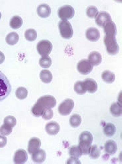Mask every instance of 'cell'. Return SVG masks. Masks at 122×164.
I'll return each mask as SVG.
<instances>
[{"instance_id":"18","label":"cell","mask_w":122,"mask_h":164,"mask_svg":"<svg viewBox=\"0 0 122 164\" xmlns=\"http://www.w3.org/2000/svg\"><path fill=\"white\" fill-rule=\"evenodd\" d=\"M88 60L93 65L97 66L100 64L102 61L100 54L96 51L91 52L88 56Z\"/></svg>"},{"instance_id":"37","label":"cell","mask_w":122,"mask_h":164,"mask_svg":"<svg viewBox=\"0 0 122 164\" xmlns=\"http://www.w3.org/2000/svg\"><path fill=\"white\" fill-rule=\"evenodd\" d=\"M7 141L6 137L4 135L0 134V148L5 147Z\"/></svg>"},{"instance_id":"6","label":"cell","mask_w":122,"mask_h":164,"mask_svg":"<svg viewBox=\"0 0 122 164\" xmlns=\"http://www.w3.org/2000/svg\"><path fill=\"white\" fill-rule=\"evenodd\" d=\"M52 48V45L48 40H43L37 44V49L38 53L42 57L48 56Z\"/></svg>"},{"instance_id":"14","label":"cell","mask_w":122,"mask_h":164,"mask_svg":"<svg viewBox=\"0 0 122 164\" xmlns=\"http://www.w3.org/2000/svg\"><path fill=\"white\" fill-rule=\"evenodd\" d=\"M60 127L58 123L55 121H51L47 123L45 129L47 133L50 135H55L59 131Z\"/></svg>"},{"instance_id":"15","label":"cell","mask_w":122,"mask_h":164,"mask_svg":"<svg viewBox=\"0 0 122 164\" xmlns=\"http://www.w3.org/2000/svg\"><path fill=\"white\" fill-rule=\"evenodd\" d=\"M51 12L50 7L46 4H43L40 5L37 9L38 14L42 18L47 17L50 15Z\"/></svg>"},{"instance_id":"35","label":"cell","mask_w":122,"mask_h":164,"mask_svg":"<svg viewBox=\"0 0 122 164\" xmlns=\"http://www.w3.org/2000/svg\"><path fill=\"white\" fill-rule=\"evenodd\" d=\"M16 123V119L13 116H9L6 117L4 120V123L7 124L14 127Z\"/></svg>"},{"instance_id":"27","label":"cell","mask_w":122,"mask_h":164,"mask_svg":"<svg viewBox=\"0 0 122 164\" xmlns=\"http://www.w3.org/2000/svg\"><path fill=\"white\" fill-rule=\"evenodd\" d=\"M74 89L78 94L82 95L86 92L85 89L83 81H79L77 82L74 85Z\"/></svg>"},{"instance_id":"22","label":"cell","mask_w":122,"mask_h":164,"mask_svg":"<svg viewBox=\"0 0 122 164\" xmlns=\"http://www.w3.org/2000/svg\"><path fill=\"white\" fill-rule=\"evenodd\" d=\"M101 77L105 82L111 84L115 80V76L113 73L108 70H106L103 72L101 75Z\"/></svg>"},{"instance_id":"12","label":"cell","mask_w":122,"mask_h":164,"mask_svg":"<svg viewBox=\"0 0 122 164\" xmlns=\"http://www.w3.org/2000/svg\"><path fill=\"white\" fill-rule=\"evenodd\" d=\"M41 144L39 139L36 137L31 138L29 141L27 150L30 154H32L39 149Z\"/></svg>"},{"instance_id":"30","label":"cell","mask_w":122,"mask_h":164,"mask_svg":"<svg viewBox=\"0 0 122 164\" xmlns=\"http://www.w3.org/2000/svg\"><path fill=\"white\" fill-rule=\"evenodd\" d=\"M39 64L42 68H48L52 64V60L48 56L42 57L39 59Z\"/></svg>"},{"instance_id":"8","label":"cell","mask_w":122,"mask_h":164,"mask_svg":"<svg viewBox=\"0 0 122 164\" xmlns=\"http://www.w3.org/2000/svg\"><path fill=\"white\" fill-rule=\"evenodd\" d=\"M74 106V101L70 99H66L64 100L59 106L58 111L61 115L67 116L70 114Z\"/></svg>"},{"instance_id":"40","label":"cell","mask_w":122,"mask_h":164,"mask_svg":"<svg viewBox=\"0 0 122 164\" xmlns=\"http://www.w3.org/2000/svg\"><path fill=\"white\" fill-rule=\"evenodd\" d=\"M1 16H2L1 13V12H0V20L1 18Z\"/></svg>"},{"instance_id":"10","label":"cell","mask_w":122,"mask_h":164,"mask_svg":"<svg viewBox=\"0 0 122 164\" xmlns=\"http://www.w3.org/2000/svg\"><path fill=\"white\" fill-rule=\"evenodd\" d=\"M28 159V155L26 151L22 149L17 150L15 152L13 161L15 164H24Z\"/></svg>"},{"instance_id":"29","label":"cell","mask_w":122,"mask_h":164,"mask_svg":"<svg viewBox=\"0 0 122 164\" xmlns=\"http://www.w3.org/2000/svg\"><path fill=\"white\" fill-rule=\"evenodd\" d=\"M24 35L27 40L29 41H34L37 37V33L34 29H30L25 31Z\"/></svg>"},{"instance_id":"13","label":"cell","mask_w":122,"mask_h":164,"mask_svg":"<svg viewBox=\"0 0 122 164\" xmlns=\"http://www.w3.org/2000/svg\"><path fill=\"white\" fill-rule=\"evenodd\" d=\"M85 35L86 38L90 41H96L100 38V34L99 30L95 27H90L86 31Z\"/></svg>"},{"instance_id":"39","label":"cell","mask_w":122,"mask_h":164,"mask_svg":"<svg viewBox=\"0 0 122 164\" xmlns=\"http://www.w3.org/2000/svg\"><path fill=\"white\" fill-rule=\"evenodd\" d=\"M5 59V57L4 54L0 51V64L4 62Z\"/></svg>"},{"instance_id":"1","label":"cell","mask_w":122,"mask_h":164,"mask_svg":"<svg viewBox=\"0 0 122 164\" xmlns=\"http://www.w3.org/2000/svg\"><path fill=\"white\" fill-rule=\"evenodd\" d=\"M56 103L55 98L52 95H46L41 96L37 100L32 108L31 112L36 117L41 116L45 109L54 107Z\"/></svg>"},{"instance_id":"9","label":"cell","mask_w":122,"mask_h":164,"mask_svg":"<svg viewBox=\"0 0 122 164\" xmlns=\"http://www.w3.org/2000/svg\"><path fill=\"white\" fill-rule=\"evenodd\" d=\"M77 68L81 73L86 75L90 73L93 69V65L87 59L80 61L77 63Z\"/></svg>"},{"instance_id":"28","label":"cell","mask_w":122,"mask_h":164,"mask_svg":"<svg viewBox=\"0 0 122 164\" xmlns=\"http://www.w3.org/2000/svg\"><path fill=\"white\" fill-rule=\"evenodd\" d=\"M69 153L70 157L78 159L82 155L78 146H74L71 147L69 149Z\"/></svg>"},{"instance_id":"24","label":"cell","mask_w":122,"mask_h":164,"mask_svg":"<svg viewBox=\"0 0 122 164\" xmlns=\"http://www.w3.org/2000/svg\"><path fill=\"white\" fill-rule=\"evenodd\" d=\"M19 39L18 34L15 32L9 33L6 36L5 40L7 43L10 45H14L16 44Z\"/></svg>"},{"instance_id":"34","label":"cell","mask_w":122,"mask_h":164,"mask_svg":"<svg viewBox=\"0 0 122 164\" xmlns=\"http://www.w3.org/2000/svg\"><path fill=\"white\" fill-rule=\"evenodd\" d=\"M13 127L7 124H4L0 127V133L4 136H7L12 132Z\"/></svg>"},{"instance_id":"17","label":"cell","mask_w":122,"mask_h":164,"mask_svg":"<svg viewBox=\"0 0 122 164\" xmlns=\"http://www.w3.org/2000/svg\"><path fill=\"white\" fill-rule=\"evenodd\" d=\"M46 157V153L42 149H39L33 153L31 156L32 160L37 163H42L45 160Z\"/></svg>"},{"instance_id":"7","label":"cell","mask_w":122,"mask_h":164,"mask_svg":"<svg viewBox=\"0 0 122 164\" xmlns=\"http://www.w3.org/2000/svg\"><path fill=\"white\" fill-rule=\"evenodd\" d=\"M75 11L71 5H66L60 7L58 10L59 17L62 20H67L74 16Z\"/></svg>"},{"instance_id":"25","label":"cell","mask_w":122,"mask_h":164,"mask_svg":"<svg viewBox=\"0 0 122 164\" xmlns=\"http://www.w3.org/2000/svg\"><path fill=\"white\" fill-rule=\"evenodd\" d=\"M116 130L115 126L111 123L106 124L103 128V131L105 135L108 137L113 136Z\"/></svg>"},{"instance_id":"23","label":"cell","mask_w":122,"mask_h":164,"mask_svg":"<svg viewBox=\"0 0 122 164\" xmlns=\"http://www.w3.org/2000/svg\"><path fill=\"white\" fill-rule=\"evenodd\" d=\"M23 21L21 18L18 16H13L11 19L10 22V27L13 29H17L22 25Z\"/></svg>"},{"instance_id":"11","label":"cell","mask_w":122,"mask_h":164,"mask_svg":"<svg viewBox=\"0 0 122 164\" xmlns=\"http://www.w3.org/2000/svg\"><path fill=\"white\" fill-rule=\"evenodd\" d=\"M111 20V16L108 13L105 11H101L96 17L95 22L99 26L103 27L107 22Z\"/></svg>"},{"instance_id":"2","label":"cell","mask_w":122,"mask_h":164,"mask_svg":"<svg viewBox=\"0 0 122 164\" xmlns=\"http://www.w3.org/2000/svg\"><path fill=\"white\" fill-rule=\"evenodd\" d=\"M105 34L104 41L107 52L110 55L117 54L119 51V46L115 37L117 33L107 32Z\"/></svg>"},{"instance_id":"33","label":"cell","mask_w":122,"mask_h":164,"mask_svg":"<svg viewBox=\"0 0 122 164\" xmlns=\"http://www.w3.org/2000/svg\"><path fill=\"white\" fill-rule=\"evenodd\" d=\"M98 14V9L95 6L92 5L90 6L87 9L86 14L87 16L90 18H95Z\"/></svg>"},{"instance_id":"4","label":"cell","mask_w":122,"mask_h":164,"mask_svg":"<svg viewBox=\"0 0 122 164\" xmlns=\"http://www.w3.org/2000/svg\"><path fill=\"white\" fill-rule=\"evenodd\" d=\"M11 87L5 75L0 71V102L5 99L10 94Z\"/></svg>"},{"instance_id":"20","label":"cell","mask_w":122,"mask_h":164,"mask_svg":"<svg viewBox=\"0 0 122 164\" xmlns=\"http://www.w3.org/2000/svg\"><path fill=\"white\" fill-rule=\"evenodd\" d=\"M110 110L111 114L114 116L118 117L121 116L122 113L121 104L118 102L113 103L110 107Z\"/></svg>"},{"instance_id":"3","label":"cell","mask_w":122,"mask_h":164,"mask_svg":"<svg viewBox=\"0 0 122 164\" xmlns=\"http://www.w3.org/2000/svg\"><path fill=\"white\" fill-rule=\"evenodd\" d=\"M93 140L92 135L89 131H84L80 134L78 146L82 155L89 154Z\"/></svg>"},{"instance_id":"26","label":"cell","mask_w":122,"mask_h":164,"mask_svg":"<svg viewBox=\"0 0 122 164\" xmlns=\"http://www.w3.org/2000/svg\"><path fill=\"white\" fill-rule=\"evenodd\" d=\"M81 122V118L78 114H75L72 115L69 119V123L71 126L76 128L80 126Z\"/></svg>"},{"instance_id":"16","label":"cell","mask_w":122,"mask_h":164,"mask_svg":"<svg viewBox=\"0 0 122 164\" xmlns=\"http://www.w3.org/2000/svg\"><path fill=\"white\" fill-rule=\"evenodd\" d=\"M86 90L89 93H93L97 90V84L96 81L91 78H87L83 81Z\"/></svg>"},{"instance_id":"5","label":"cell","mask_w":122,"mask_h":164,"mask_svg":"<svg viewBox=\"0 0 122 164\" xmlns=\"http://www.w3.org/2000/svg\"><path fill=\"white\" fill-rule=\"evenodd\" d=\"M59 27L61 36L65 39L71 38L73 34L72 26L67 20H62L59 24Z\"/></svg>"},{"instance_id":"21","label":"cell","mask_w":122,"mask_h":164,"mask_svg":"<svg viewBox=\"0 0 122 164\" xmlns=\"http://www.w3.org/2000/svg\"><path fill=\"white\" fill-rule=\"evenodd\" d=\"M41 80L45 83H49L52 80V75L51 73L47 70H42L40 73Z\"/></svg>"},{"instance_id":"38","label":"cell","mask_w":122,"mask_h":164,"mask_svg":"<svg viewBox=\"0 0 122 164\" xmlns=\"http://www.w3.org/2000/svg\"><path fill=\"white\" fill-rule=\"evenodd\" d=\"M80 162L78 159L72 157L68 159L67 161V164H79Z\"/></svg>"},{"instance_id":"36","label":"cell","mask_w":122,"mask_h":164,"mask_svg":"<svg viewBox=\"0 0 122 164\" xmlns=\"http://www.w3.org/2000/svg\"><path fill=\"white\" fill-rule=\"evenodd\" d=\"M42 117L45 120H49L53 116V112L51 108H48L45 109L43 111Z\"/></svg>"},{"instance_id":"31","label":"cell","mask_w":122,"mask_h":164,"mask_svg":"<svg viewBox=\"0 0 122 164\" xmlns=\"http://www.w3.org/2000/svg\"><path fill=\"white\" fill-rule=\"evenodd\" d=\"M27 89L23 87H20L16 90L15 94L16 97L19 99L23 100L25 98L28 94Z\"/></svg>"},{"instance_id":"32","label":"cell","mask_w":122,"mask_h":164,"mask_svg":"<svg viewBox=\"0 0 122 164\" xmlns=\"http://www.w3.org/2000/svg\"><path fill=\"white\" fill-rule=\"evenodd\" d=\"M90 157L93 159L98 158L100 155V150L96 145L91 146L89 154Z\"/></svg>"},{"instance_id":"19","label":"cell","mask_w":122,"mask_h":164,"mask_svg":"<svg viewBox=\"0 0 122 164\" xmlns=\"http://www.w3.org/2000/svg\"><path fill=\"white\" fill-rule=\"evenodd\" d=\"M104 148L106 153L109 155H112L114 154L117 151V144L114 141L109 140L106 142Z\"/></svg>"}]
</instances>
